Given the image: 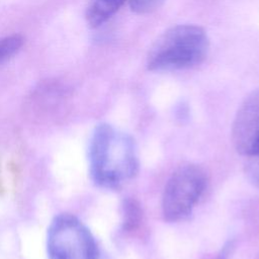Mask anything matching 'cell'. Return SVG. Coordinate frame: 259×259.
Returning <instances> with one entry per match:
<instances>
[{"label":"cell","instance_id":"obj_7","mask_svg":"<svg viewBox=\"0 0 259 259\" xmlns=\"http://www.w3.org/2000/svg\"><path fill=\"white\" fill-rule=\"evenodd\" d=\"M142 209L139 202L133 198L124 199L122 203V229L126 232L135 230L141 223Z\"/></svg>","mask_w":259,"mask_h":259},{"label":"cell","instance_id":"obj_6","mask_svg":"<svg viewBox=\"0 0 259 259\" xmlns=\"http://www.w3.org/2000/svg\"><path fill=\"white\" fill-rule=\"evenodd\" d=\"M125 0H91L85 13L89 26L98 27L113 16Z\"/></svg>","mask_w":259,"mask_h":259},{"label":"cell","instance_id":"obj_1","mask_svg":"<svg viewBox=\"0 0 259 259\" xmlns=\"http://www.w3.org/2000/svg\"><path fill=\"white\" fill-rule=\"evenodd\" d=\"M89 172L99 187L117 189L139 171L133 139L108 123L98 124L89 144Z\"/></svg>","mask_w":259,"mask_h":259},{"label":"cell","instance_id":"obj_9","mask_svg":"<svg viewBox=\"0 0 259 259\" xmlns=\"http://www.w3.org/2000/svg\"><path fill=\"white\" fill-rule=\"evenodd\" d=\"M165 0H130V7L137 14H149L159 9Z\"/></svg>","mask_w":259,"mask_h":259},{"label":"cell","instance_id":"obj_2","mask_svg":"<svg viewBox=\"0 0 259 259\" xmlns=\"http://www.w3.org/2000/svg\"><path fill=\"white\" fill-rule=\"evenodd\" d=\"M205 30L194 24H179L167 29L151 47L147 57L150 71H176L201 64L208 53Z\"/></svg>","mask_w":259,"mask_h":259},{"label":"cell","instance_id":"obj_3","mask_svg":"<svg viewBox=\"0 0 259 259\" xmlns=\"http://www.w3.org/2000/svg\"><path fill=\"white\" fill-rule=\"evenodd\" d=\"M207 183L205 171L198 165L185 164L168 179L162 197V212L168 222L187 218L202 195Z\"/></svg>","mask_w":259,"mask_h":259},{"label":"cell","instance_id":"obj_5","mask_svg":"<svg viewBox=\"0 0 259 259\" xmlns=\"http://www.w3.org/2000/svg\"><path fill=\"white\" fill-rule=\"evenodd\" d=\"M232 140L237 152L245 157L259 152V88L239 107L233 122Z\"/></svg>","mask_w":259,"mask_h":259},{"label":"cell","instance_id":"obj_12","mask_svg":"<svg viewBox=\"0 0 259 259\" xmlns=\"http://www.w3.org/2000/svg\"><path fill=\"white\" fill-rule=\"evenodd\" d=\"M2 189H3V188H2V182H1V179H0V192L2 191Z\"/></svg>","mask_w":259,"mask_h":259},{"label":"cell","instance_id":"obj_11","mask_svg":"<svg viewBox=\"0 0 259 259\" xmlns=\"http://www.w3.org/2000/svg\"><path fill=\"white\" fill-rule=\"evenodd\" d=\"M234 249V242L233 241H229L227 242L223 248L221 249L220 253L218 254L215 259H229L230 255L232 254V251Z\"/></svg>","mask_w":259,"mask_h":259},{"label":"cell","instance_id":"obj_8","mask_svg":"<svg viewBox=\"0 0 259 259\" xmlns=\"http://www.w3.org/2000/svg\"><path fill=\"white\" fill-rule=\"evenodd\" d=\"M24 38L21 34L14 33L0 38V65L13 58L22 48Z\"/></svg>","mask_w":259,"mask_h":259},{"label":"cell","instance_id":"obj_4","mask_svg":"<svg viewBox=\"0 0 259 259\" xmlns=\"http://www.w3.org/2000/svg\"><path fill=\"white\" fill-rule=\"evenodd\" d=\"M50 259H97L98 249L88 228L75 215L61 213L52 221L47 238Z\"/></svg>","mask_w":259,"mask_h":259},{"label":"cell","instance_id":"obj_10","mask_svg":"<svg viewBox=\"0 0 259 259\" xmlns=\"http://www.w3.org/2000/svg\"><path fill=\"white\" fill-rule=\"evenodd\" d=\"M246 158H247V161L245 164L246 177L251 184L259 188V152Z\"/></svg>","mask_w":259,"mask_h":259}]
</instances>
